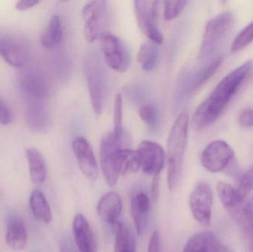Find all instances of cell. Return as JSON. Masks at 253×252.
Wrapping results in <instances>:
<instances>
[{
	"label": "cell",
	"mask_w": 253,
	"mask_h": 252,
	"mask_svg": "<svg viewBox=\"0 0 253 252\" xmlns=\"http://www.w3.org/2000/svg\"><path fill=\"white\" fill-rule=\"evenodd\" d=\"M161 238L160 234L158 231H155L149 241L147 252H160Z\"/></svg>",
	"instance_id": "cell-36"
},
{
	"label": "cell",
	"mask_w": 253,
	"mask_h": 252,
	"mask_svg": "<svg viewBox=\"0 0 253 252\" xmlns=\"http://www.w3.org/2000/svg\"><path fill=\"white\" fill-rule=\"evenodd\" d=\"M30 208L34 217L44 223H49L52 220L51 209L47 198L40 189H34L30 197Z\"/></svg>",
	"instance_id": "cell-22"
},
{
	"label": "cell",
	"mask_w": 253,
	"mask_h": 252,
	"mask_svg": "<svg viewBox=\"0 0 253 252\" xmlns=\"http://www.w3.org/2000/svg\"><path fill=\"white\" fill-rule=\"evenodd\" d=\"M72 149L83 174L89 180H96L99 176V168L90 143L84 138L78 137L73 142Z\"/></svg>",
	"instance_id": "cell-12"
},
{
	"label": "cell",
	"mask_w": 253,
	"mask_h": 252,
	"mask_svg": "<svg viewBox=\"0 0 253 252\" xmlns=\"http://www.w3.org/2000/svg\"><path fill=\"white\" fill-rule=\"evenodd\" d=\"M28 49L22 40L16 37L4 36L0 38V56L15 68H22L28 62Z\"/></svg>",
	"instance_id": "cell-13"
},
{
	"label": "cell",
	"mask_w": 253,
	"mask_h": 252,
	"mask_svg": "<svg viewBox=\"0 0 253 252\" xmlns=\"http://www.w3.org/2000/svg\"><path fill=\"white\" fill-rule=\"evenodd\" d=\"M25 155L33 183L37 185L44 183L47 176V167L42 155L35 148H28L26 149Z\"/></svg>",
	"instance_id": "cell-21"
},
{
	"label": "cell",
	"mask_w": 253,
	"mask_h": 252,
	"mask_svg": "<svg viewBox=\"0 0 253 252\" xmlns=\"http://www.w3.org/2000/svg\"><path fill=\"white\" fill-rule=\"evenodd\" d=\"M59 250L60 252H76L72 244L67 239H63L61 241Z\"/></svg>",
	"instance_id": "cell-40"
},
{
	"label": "cell",
	"mask_w": 253,
	"mask_h": 252,
	"mask_svg": "<svg viewBox=\"0 0 253 252\" xmlns=\"http://www.w3.org/2000/svg\"><path fill=\"white\" fill-rule=\"evenodd\" d=\"M159 1L137 0L134 1V10L137 23L143 34L152 42L156 44L163 43L164 38L156 24Z\"/></svg>",
	"instance_id": "cell-6"
},
{
	"label": "cell",
	"mask_w": 253,
	"mask_h": 252,
	"mask_svg": "<svg viewBox=\"0 0 253 252\" xmlns=\"http://www.w3.org/2000/svg\"><path fill=\"white\" fill-rule=\"evenodd\" d=\"M28 125L35 131H42L47 124V111L41 101H31L26 112Z\"/></svg>",
	"instance_id": "cell-23"
},
{
	"label": "cell",
	"mask_w": 253,
	"mask_h": 252,
	"mask_svg": "<svg viewBox=\"0 0 253 252\" xmlns=\"http://www.w3.org/2000/svg\"><path fill=\"white\" fill-rule=\"evenodd\" d=\"M183 252H232L212 232H202L192 236Z\"/></svg>",
	"instance_id": "cell-16"
},
{
	"label": "cell",
	"mask_w": 253,
	"mask_h": 252,
	"mask_svg": "<svg viewBox=\"0 0 253 252\" xmlns=\"http://www.w3.org/2000/svg\"><path fill=\"white\" fill-rule=\"evenodd\" d=\"M39 2L40 1L38 0H21L16 3L15 8L19 11H24V10L32 8L34 6L39 4Z\"/></svg>",
	"instance_id": "cell-38"
},
{
	"label": "cell",
	"mask_w": 253,
	"mask_h": 252,
	"mask_svg": "<svg viewBox=\"0 0 253 252\" xmlns=\"http://www.w3.org/2000/svg\"><path fill=\"white\" fill-rule=\"evenodd\" d=\"M160 176H155L153 177V182H152L151 193L152 198L154 201H156L159 196V183H160Z\"/></svg>",
	"instance_id": "cell-39"
},
{
	"label": "cell",
	"mask_w": 253,
	"mask_h": 252,
	"mask_svg": "<svg viewBox=\"0 0 253 252\" xmlns=\"http://www.w3.org/2000/svg\"><path fill=\"white\" fill-rule=\"evenodd\" d=\"M73 233L76 245L80 252H96L97 244L94 234L83 215L78 214L74 217Z\"/></svg>",
	"instance_id": "cell-15"
},
{
	"label": "cell",
	"mask_w": 253,
	"mask_h": 252,
	"mask_svg": "<svg viewBox=\"0 0 253 252\" xmlns=\"http://www.w3.org/2000/svg\"><path fill=\"white\" fill-rule=\"evenodd\" d=\"M187 3L188 1L184 0L165 1L164 2V18L165 20H172L179 16L185 8Z\"/></svg>",
	"instance_id": "cell-31"
},
{
	"label": "cell",
	"mask_w": 253,
	"mask_h": 252,
	"mask_svg": "<svg viewBox=\"0 0 253 252\" xmlns=\"http://www.w3.org/2000/svg\"><path fill=\"white\" fill-rule=\"evenodd\" d=\"M159 57L157 44L153 42L144 43L138 52L137 60L144 71H152L156 67Z\"/></svg>",
	"instance_id": "cell-26"
},
{
	"label": "cell",
	"mask_w": 253,
	"mask_h": 252,
	"mask_svg": "<svg viewBox=\"0 0 253 252\" xmlns=\"http://www.w3.org/2000/svg\"><path fill=\"white\" fill-rule=\"evenodd\" d=\"M119 158L121 176L133 174L139 170V160L136 151L130 148H123L120 149Z\"/></svg>",
	"instance_id": "cell-27"
},
{
	"label": "cell",
	"mask_w": 253,
	"mask_h": 252,
	"mask_svg": "<svg viewBox=\"0 0 253 252\" xmlns=\"http://www.w3.org/2000/svg\"><path fill=\"white\" fill-rule=\"evenodd\" d=\"M217 192L221 204L236 220L239 221L246 206V198L242 195L239 189L225 182L220 181L218 183Z\"/></svg>",
	"instance_id": "cell-14"
},
{
	"label": "cell",
	"mask_w": 253,
	"mask_h": 252,
	"mask_svg": "<svg viewBox=\"0 0 253 252\" xmlns=\"http://www.w3.org/2000/svg\"><path fill=\"white\" fill-rule=\"evenodd\" d=\"M239 124L243 128H249L253 126V109L245 108L239 114Z\"/></svg>",
	"instance_id": "cell-34"
},
{
	"label": "cell",
	"mask_w": 253,
	"mask_h": 252,
	"mask_svg": "<svg viewBox=\"0 0 253 252\" xmlns=\"http://www.w3.org/2000/svg\"><path fill=\"white\" fill-rule=\"evenodd\" d=\"M12 118L13 116L10 109L0 99V124L2 125H7L11 122Z\"/></svg>",
	"instance_id": "cell-35"
},
{
	"label": "cell",
	"mask_w": 253,
	"mask_h": 252,
	"mask_svg": "<svg viewBox=\"0 0 253 252\" xmlns=\"http://www.w3.org/2000/svg\"><path fill=\"white\" fill-rule=\"evenodd\" d=\"M84 36L88 42H94L105 34L108 19V5L105 1H92L83 7Z\"/></svg>",
	"instance_id": "cell-7"
},
{
	"label": "cell",
	"mask_w": 253,
	"mask_h": 252,
	"mask_svg": "<svg viewBox=\"0 0 253 252\" xmlns=\"http://www.w3.org/2000/svg\"><path fill=\"white\" fill-rule=\"evenodd\" d=\"M28 235L22 220L17 217H10L7 221L6 243L14 251H21L26 247Z\"/></svg>",
	"instance_id": "cell-19"
},
{
	"label": "cell",
	"mask_w": 253,
	"mask_h": 252,
	"mask_svg": "<svg viewBox=\"0 0 253 252\" xmlns=\"http://www.w3.org/2000/svg\"><path fill=\"white\" fill-rule=\"evenodd\" d=\"M253 41V22L245 27L237 36L231 46L232 53H237Z\"/></svg>",
	"instance_id": "cell-29"
},
{
	"label": "cell",
	"mask_w": 253,
	"mask_h": 252,
	"mask_svg": "<svg viewBox=\"0 0 253 252\" xmlns=\"http://www.w3.org/2000/svg\"><path fill=\"white\" fill-rule=\"evenodd\" d=\"M123 210V201L117 192L105 194L97 205V213L100 218L108 223L116 224Z\"/></svg>",
	"instance_id": "cell-18"
},
{
	"label": "cell",
	"mask_w": 253,
	"mask_h": 252,
	"mask_svg": "<svg viewBox=\"0 0 253 252\" xmlns=\"http://www.w3.org/2000/svg\"><path fill=\"white\" fill-rule=\"evenodd\" d=\"M233 21V13L226 11L207 23L199 52V58L202 60L210 59L217 53L231 31Z\"/></svg>",
	"instance_id": "cell-3"
},
{
	"label": "cell",
	"mask_w": 253,
	"mask_h": 252,
	"mask_svg": "<svg viewBox=\"0 0 253 252\" xmlns=\"http://www.w3.org/2000/svg\"><path fill=\"white\" fill-rule=\"evenodd\" d=\"M131 216L138 235H142L149 224L150 220V201L147 194L140 192L132 196L131 199Z\"/></svg>",
	"instance_id": "cell-17"
},
{
	"label": "cell",
	"mask_w": 253,
	"mask_h": 252,
	"mask_svg": "<svg viewBox=\"0 0 253 252\" xmlns=\"http://www.w3.org/2000/svg\"><path fill=\"white\" fill-rule=\"evenodd\" d=\"M140 118L150 127H154L158 118V111L156 107L152 105H144L138 111Z\"/></svg>",
	"instance_id": "cell-32"
},
{
	"label": "cell",
	"mask_w": 253,
	"mask_h": 252,
	"mask_svg": "<svg viewBox=\"0 0 253 252\" xmlns=\"http://www.w3.org/2000/svg\"><path fill=\"white\" fill-rule=\"evenodd\" d=\"M234 151L230 144L222 140L210 143L202 152V166L211 173H219L225 170L234 158Z\"/></svg>",
	"instance_id": "cell-10"
},
{
	"label": "cell",
	"mask_w": 253,
	"mask_h": 252,
	"mask_svg": "<svg viewBox=\"0 0 253 252\" xmlns=\"http://www.w3.org/2000/svg\"><path fill=\"white\" fill-rule=\"evenodd\" d=\"M84 67L92 108L95 114L99 115L102 114L106 96L105 71L99 59L93 54L86 58Z\"/></svg>",
	"instance_id": "cell-4"
},
{
	"label": "cell",
	"mask_w": 253,
	"mask_h": 252,
	"mask_svg": "<svg viewBox=\"0 0 253 252\" xmlns=\"http://www.w3.org/2000/svg\"><path fill=\"white\" fill-rule=\"evenodd\" d=\"M253 219V195L252 198L248 201L245 206V210H244L243 216H242V220L240 223L242 224L248 223Z\"/></svg>",
	"instance_id": "cell-37"
},
{
	"label": "cell",
	"mask_w": 253,
	"mask_h": 252,
	"mask_svg": "<svg viewBox=\"0 0 253 252\" xmlns=\"http://www.w3.org/2000/svg\"><path fill=\"white\" fill-rule=\"evenodd\" d=\"M238 189L245 198L253 190V164L242 176Z\"/></svg>",
	"instance_id": "cell-33"
},
{
	"label": "cell",
	"mask_w": 253,
	"mask_h": 252,
	"mask_svg": "<svg viewBox=\"0 0 253 252\" xmlns=\"http://www.w3.org/2000/svg\"><path fill=\"white\" fill-rule=\"evenodd\" d=\"M100 45L107 65L117 72L126 71L130 64V57L121 40L111 33L102 34Z\"/></svg>",
	"instance_id": "cell-9"
},
{
	"label": "cell",
	"mask_w": 253,
	"mask_h": 252,
	"mask_svg": "<svg viewBox=\"0 0 253 252\" xmlns=\"http://www.w3.org/2000/svg\"><path fill=\"white\" fill-rule=\"evenodd\" d=\"M140 169L147 175L160 176L165 165V154L160 144L153 141L145 140L140 143L136 150Z\"/></svg>",
	"instance_id": "cell-11"
},
{
	"label": "cell",
	"mask_w": 253,
	"mask_h": 252,
	"mask_svg": "<svg viewBox=\"0 0 253 252\" xmlns=\"http://www.w3.org/2000/svg\"><path fill=\"white\" fill-rule=\"evenodd\" d=\"M63 37L62 21L58 15L52 16L41 36V43L47 48H54L60 44Z\"/></svg>",
	"instance_id": "cell-24"
},
{
	"label": "cell",
	"mask_w": 253,
	"mask_h": 252,
	"mask_svg": "<svg viewBox=\"0 0 253 252\" xmlns=\"http://www.w3.org/2000/svg\"><path fill=\"white\" fill-rule=\"evenodd\" d=\"M222 61L223 59L221 56L217 57L216 59L212 61L209 65H208V66L205 67L202 71H199L197 75L193 78V82L189 87V94L197 91L200 87H202L215 73L217 70L221 66Z\"/></svg>",
	"instance_id": "cell-28"
},
{
	"label": "cell",
	"mask_w": 253,
	"mask_h": 252,
	"mask_svg": "<svg viewBox=\"0 0 253 252\" xmlns=\"http://www.w3.org/2000/svg\"><path fill=\"white\" fill-rule=\"evenodd\" d=\"M253 63L248 61L227 74L195 112L193 124L197 130L213 124L230 103L251 72Z\"/></svg>",
	"instance_id": "cell-1"
},
{
	"label": "cell",
	"mask_w": 253,
	"mask_h": 252,
	"mask_svg": "<svg viewBox=\"0 0 253 252\" xmlns=\"http://www.w3.org/2000/svg\"><path fill=\"white\" fill-rule=\"evenodd\" d=\"M123 97L120 93L117 94L114 101V133L118 137L122 138L124 136L123 132Z\"/></svg>",
	"instance_id": "cell-30"
},
{
	"label": "cell",
	"mask_w": 253,
	"mask_h": 252,
	"mask_svg": "<svg viewBox=\"0 0 253 252\" xmlns=\"http://www.w3.org/2000/svg\"><path fill=\"white\" fill-rule=\"evenodd\" d=\"M21 90L31 101H41L47 96V87L40 75L28 73L22 78Z\"/></svg>",
	"instance_id": "cell-20"
},
{
	"label": "cell",
	"mask_w": 253,
	"mask_h": 252,
	"mask_svg": "<svg viewBox=\"0 0 253 252\" xmlns=\"http://www.w3.org/2000/svg\"><path fill=\"white\" fill-rule=\"evenodd\" d=\"M245 232H246L247 235L252 238V242H251V246H250V250L251 252H253V220L246 228H245Z\"/></svg>",
	"instance_id": "cell-41"
},
{
	"label": "cell",
	"mask_w": 253,
	"mask_h": 252,
	"mask_svg": "<svg viewBox=\"0 0 253 252\" xmlns=\"http://www.w3.org/2000/svg\"><path fill=\"white\" fill-rule=\"evenodd\" d=\"M212 202L211 186L206 182H199L190 194L189 204L195 220L205 227L211 225Z\"/></svg>",
	"instance_id": "cell-8"
},
{
	"label": "cell",
	"mask_w": 253,
	"mask_h": 252,
	"mask_svg": "<svg viewBox=\"0 0 253 252\" xmlns=\"http://www.w3.org/2000/svg\"><path fill=\"white\" fill-rule=\"evenodd\" d=\"M125 136L120 138L112 132L103 138L100 145V165L105 180L109 186L118 182L120 173L119 152L125 146Z\"/></svg>",
	"instance_id": "cell-5"
},
{
	"label": "cell",
	"mask_w": 253,
	"mask_h": 252,
	"mask_svg": "<svg viewBox=\"0 0 253 252\" xmlns=\"http://www.w3.org/2000/svg\"><path fill=\"white\" fill-rule=\"evenodd\" d=\"M188 112H181L174 121L168 140V186L175 190L182 176L183 163L188 138Z\"/></svg>",
	"instance_id": "cell-2"
},
{
	"label": "cell",
	"mask_w": 253,
	"mask_h": 252,
	"mask_svg": "<svg viewBox=\"0 0 253 252\" xmlns=\"http://www.w3.org/2000/svg\"><path fill=\"white\" fill-rule=\"evenodd\" d=\"M114 252H136L135 238L130 229L121 222L116 223Z\"/></svg>",
	"instance_id": "cell-25"
}]
</instances>
